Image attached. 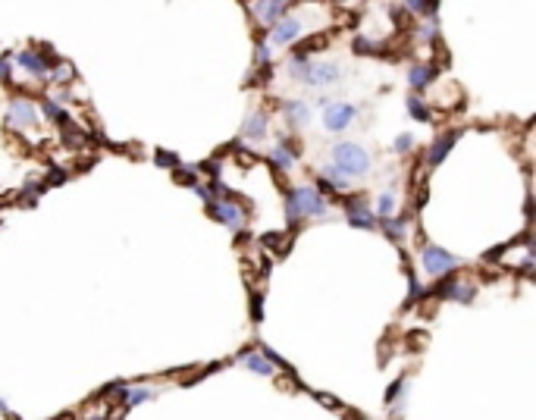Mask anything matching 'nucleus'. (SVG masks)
I'll return each instance as SVG.
<instances>
[{"label": "nucleus", "mask_w": 536, "mask_h": 420, "mask_svg": "<svg viewBox=\"0 0 536 420\" xmlns=\"http://www.w3.org/2000/svg\"><path fill=\"white\" fill-rule=\"evenodd\" d=\"M395 204H399L395 191H383V195H380V204H376V213H374V217H380V220L395 217Z\"/></svg>", "instance_id": "obj_22"}, {"label": "nucleus", "mask_w": 536, "mask_h": 420, "mask_svg": "<svg viewBox=\"0 0 536 420\" xmlns=\"http://www.w3.org/2000/svg\"><path fill=\"white\" fill-rule=\"evenodd\" d=\"M408 110H411V116H417L421 122H430V120H433V110H430L427 104H423L417 95H411V97H408Z\"/></svg>", "instance_id": "obj_23"}, {"label": "nucleus", "mask_w": 536, "mask_h": 420, "mask_svg": "<svg viewBox=\"0 0 536 420\" xmlns=\"http://www.w3.org/2000/svg\"><path fill=\"white\" fill-rule=\"evenodd\" d=\"M436 73H439V66H433V63H417V66L408 69V82H411V88L423 91L436 79Z\"/></svg>", "instance_id": "obj_13"}, {"label": "nucleus", "mask_w": 536, "mask_h": 420, "mask_svg": "<svg viewBox=\"0 0 536 420\" xmlns=\"http://www.w3.org/2000/svg\"><path fill=\"white\" fill-rule=\"evenodd\" d=\"M245 138H264L267 135V116L264 113H251L245 120V129H242Z\"/></svg>", "instance_id": "obj_18"}, {"label": "nucleus", "mask_w": 536, "mask_h": 420, "mask_svg": "<svg viewBox=\"0 0 536 420\" xmlns=\"http://www.w3.org/2000/svg\"><path fill=\"white\" fill-rule=\"evenodd\" d=\"M285 3H251V13H258L260 22H267V26H276L279 19L285 16Z\"/></svg>", "instance_id": "obj_14"}, {"label": "nucleus", "mask_w": 536, "mask_h": 420, "mask_svg": "<svg viewBox=\"0 0 536 420\" xmlns=\"http://www.w3.org/2000/svg\"><path fill=\"white\" fill-rule=\"evenodd\" d=\"M317 399H320V401H323V405H326V408H336V411H339V408H342V405H339V401H336V399H329V395H320V392H317Z\"/></svg>", "instance_id": "obj_34"}, {"label": "nucleus", "mask_w": 536, "mask_h": 420, "mask_svg": "<svg viewBox=\"0 0 536 420\" xmlns=\"http://www.w3.org/2000/svg\"><path fill=\"white\" fill-rule=\"evenodd\" d=\"M461 138V132H446V135H439L433 144H430V154H427V163L430 166H439L442 160H446V154L452 148H455V142Z\"/></svg>", "instance_id": "obj_12"}, {"label": "nucleus", "mask_w": 536, "mask_h": 420, "mask_svg": "<svg viewBox=\"0 0 536 420\" xmlns=\"http://www.w3.org/2000/svg\"><path fill=\"white\" fill-rule=\"evenodd\" d=\"M38 113H44L48 120H57V122H66V113H63V107L57 101H41V110Z\"/></svg>", "instance_id": "obj_25"}, {"label": "nucleus", "mask_w": 536, "mask_h": 420, "mask_svg": "<svg viewBox=\"0 0 536 420\" xmlns=\"http://www.w3.org/2000/svg\"><path fill=\"white\" fill-rule=\"evenodd\" d=\"M10 73H13V63H10V57H0V79H10Z\"/></svg>", "instance_id": "obj_32"}, {"label": "nucleus", "mask_w": 536, "mask_h": 420, "mask_svg": "<svg viewBox=\"0 0 536 420\" xmlns=\"http://www.w3.org/2000/svg\"><path fill=\"white\" fill-rule=\"evenodd\" d=\"M148 399H154V389H151V386H138V389H129V392H126V408H132V405H142V401H148Z\"/></svg>", "instance_id": "obj_24"}, {"label": "nucleus", "mask_w": 536, "mask_h": 420, "mask_svg": "<svg viewBox=\"0 0 536 420\" xmlns=\"http://www.w3.org/2000/svg\"><path fill=\"white\" fill-rule=\"evenodd\" d=\"M273 163H276V170H292L295 163H298V151L283 138V142L276 144V151H273Z\"/></svg>", "instance_id": "obj_15"}, {"label": "nucleus", "mask_w": 536, "mask_h": 420, "mask_svg": "<svg viewBox=\"0 0 536 420\" xmlns=\"http://www.w3.org/2000/svg\"><path fill=\"white\" fill-rule=\"evenodd\" d=\"M458 267H461V260H458L455 254H448L446 248H439V245H427V248H423V270H427L430 276L446 279V276H452Z\"/></svg>", "instance_id": "obj_2"}, {"label": "nucleus", "mask_w": 536, "mask_h": 420, "mask_svg": "<svg viewBox=\"0 0 536 420\" xmlns=\"http://www.w3.org/2000/svg\"><path fill=\"white\" fill-rule=\"evenodd\" d=\"M289 195H292V201H295V207H298L301 220H305V217H326V213H329V204L317 195V189H292Z\"/></svg>", "instance_id": "obj_5"}, {"label": "nucleus", "mask_w": 536, "mask_h": 420, "mask_svg": "<svg viewBox=\"0 0 536 420\" xmlns=\"http://www.w3.org/2000/svg\"><path fill=\"white\" fill-rule=\"evenodd\" d=\"M405 386H408V376L395 380L392 386H389V392H386V401H395V399H399V395H401V389H405Z\"/></svg>", "instance_id": "obj_30"}, {"label": "nucleus", "mask_w": 536, "mask_h": 420, "mask_svg": "<svg viewBox=\"0 0 536 420\" xmlns=\"http://www.w3.org/2000/svg\"><path fill=\"white\" fill-rule=\"evenodd\" d=\"M433 298H452V301H461V305H470L477 298V285L446 276L439 279V285H433Z\"/></svg>", "instance_id": "obj_4"}, {"label": "nucleus", "mask_w": 536, "mask_h": 420, "mask_svg": "<svg viewBox=\"0 0 536 420\" xmlns=\"http://www.w3.org/2000/svg\"><path fill=\"white\" fill-rule=\"evenodd\" d=\"M38 107H35L32 101H10L7 107V126H13V129H32L35 122H38Z\"/></svg>", "instance_id": "obj_6"}, {"label": "nucleus", "mask_w": 536, "mask_h": 420, "mask_svg": "<svg viewBox=\"0 0 536 420\" xmlns=\"http://www.w3.org/2000/svg\"><path fill=\"white\" fill-rule=\"evenodd\" d=\"M354 116H358V107H352V104H345V101H326L320 122H323L326 132H345L348 126L354 122Z\"/></svg>", "instance_id": "obj_3"}, {"label": "nucleus", "mask_w": 536, "mask_h": 420, "mask_svg": "<svg viewBox=\"0 0 536 420\" xmlns=\"http://www.w3.org/2000/svg\"><path fill=\"white\" fill-rule=\"evenodd\" d=\"M408 226H411V220H408V217H389V220H383V229H386V236H392L395 242H401V238H405Z\"/></svg>", "instance_id": "obj_20"}, {"label": "nucleus", "mask_w": 536, "mask_h": 420, "mask_svg": "<svg viewBox=\"0 0 536 420\" xmlns=\"http://www.w3.org/2000/svg\"><path fill=\"white\" fill-rule=\"evenodd\" d=\"M0 414H7V405H3V401H0Z\"/></svg>", "instance_id": "obj_39"}, {"label": "nucleus", "mask_w": 536, "mask_h": 420, "mask_svg": "<svg viewBox=\"0 0 536 420\" xmlns=\"http://www.w3.org/2000/svg\"><path fill=\"white\" fill-rule=\"evenodd\" d=\"M157 163H166V166H179V160L173 154H163V151H157Z\"/></svg>", "instance_id": "obj_33"}, {"label": "nucleus", "mask_w": 536, "mask_h": 420, "mask_svg": "<svg viewBox=\"0 0 536 420\" xmlns=\"http://www.w3.org/2000/svg\"><path fill=\"white\" fill-rule=\"evenodd\" d=\"M242 364L248 367L251 373H260V376H273V364L264 358L260 352H251V354H242Z\"/></svg>", "instance_id": "obj_17"}, {"label": "nucleus", "mask_w": 536, "mask_h": 420, "mask_svg": "<svg viewBox=\"0 0 536 420\" xmlns=\"http://www.w3.org/2000/svg\"><path fill=\"white\" fill-rule=\"evenodd\" d=\"M436 32H439V22H436V16H430V22L421 28V32H417V38H421V41H433Z\"/></svg>", "instance_id": "obj_28"}, {"label": "nucleus", "mask_w": 536, "mask_h": 420, "mask_svg": "<svg viewBox=\"0 0 536 420\" xmlns=\"http://www.w3.org/2000/svg\"><path fill=\"white\" fill-rule=\"evenodd\" d=\"M285 69H289V75H292V79L305 82L307 75H311L314 63H311V57H305V54H292V60L285 63Z\"/></svg>", "instance_id": "obj_16"}, {"label": "nucleus", "mask_w": 536, "mask_h": 420, "mask_svg": "<svg viewBox=\"0 0 536 420\" xmlns=\"http://www.w3.org/2000/svg\"><path fill=\"white\" fill-rule=\"evenodd\" d=\"M254 60H258L260 66H267V63H270V48H267V44H258V50H254Z\"/></svg>", "instance_id": "obj_31"}, {"label": "nucleus", "mask_w": 536, "mask_h": 420, "mask_svg": "<svg viewBox=\"0 0 536 420\" xmlns=\"http://www.w3.org/2000/svg\"><path fill=\"white\" fill-rule=\"evenodd\" d=\"M395 151H399V154H408V151H414V135H399V142H395Z\"/></svg>", "instance_id": "obj_29"}, {"label": "nucleus", "mask_w": 536, "mask_h": 420, "mask_svg": "<svg viewBox=\"0 0 536 420\" xmlns=\"http://www.w3.org/2000/svg\"><path fill=\"white\" fill-rule=\"evenodd\" d=\"M211 213L223 226H229V229H236V232L245 226V207H242V204H236L232 198H226V201H213L211 204Z\"/></svg>", "instance_id": "obj_7"}, {"label": "nucleus", "mask_w": 536, "mask_h": 420, "mask_svg": "<svg viewBox=\"0 0 536 420\" xmlns=\"http://www.w3.org/2000/svg\"><path fill=\"white\" fill-rule=\"evenodd\" d=\"M285 116H289L295 126H301V122H307V116H311V107H307L305 101H285Z\"/></svg>", "instance_id": "obj_21"}, {"label": "nucleus", "mask_w": 536, "mask_h": 420, "mask_svg": "<svg viewBox=\"0 0 536 420\" xmlns=\"http://www.w3.org/2000/svg\"><path fill=\"white\" fill-rule=\"evenodd\" d=\"M345 207H348V223H352V226H361V229H376V220H374V213L367 210L364 195H352L345 201Z\"/></svg>", "instance_id": "obj_9"}, {"label": "nucleus", "mask_w": 536, "mask_h": 420, "mask_svg": "<svg viewBox=\"0 0 536 420\" xmlns=\"http://www.w3.org/2000/svg\"><path fill=\"white\" fill-rule=\"evenodd\" d=\"M88 420H107V417H104V414H95V417H88Z\"/></svg>", "instance_id": "obj_38"}, {"label": "nucleus", "mask_w": 536, "mask_h": 420, "mask_svg": "<svg viewBox=\"0 0 536 420\" xmlns=\"http://www.w3.org/2000/svg\"><path fill=\"white\" fill-rule=\"evenodd\" d=\"M298 35H301V19H298V16H283V19L273 26L270 41H273V44H292Z\"/></svg>", "instance_id": "obj_11"}, {"label": "nucleus", "mask_w": 536, "mask_h": 420, "mask_svg": "<svg viewBox=\"0 0 536 420\" xmlns=\"http://www.w3.org/2000/svg\"><path fill=\"white\" fill-rule=\"evenodd\" d=\"M323 182L329 185L333 191H345L348 185H352V179H348V176H342V173L336 170L333 163H326V166H323Z\"/></svg>", "instance_id": "obj_19"}, {"label": "nucleus", "mask_w": 536, "mask_h": 420, "mask_svg": "<svg viewBox=\"0 0 536 420\" xmlns=\"http://www.w3.org/2000/svg\"><path fill=\"white\" fill-rule=\"evenodd\" d=\"M57 420H73V414H60V417H57Z\"/></svg>", "instance_id": "obj_37"}, {"label": "nucleus", "mask_w": 536, "mask_h": 420, "mask_svg": "<svg viewBox=\"0 0 536 420\" xmlns=\"http://www.w3.org/2000/svg\"><path fill=\"white\" fill-rule=\"evenodd\" d=\"M423 204H427V189L417 191V207H423Z\"/></svg>", "instance_id": "obj_36"}, {"label": "nucleus", "mask_w": 536, "mask_h": 420, "mask_svg": "<svg viewBox=\"0 0 536 420\" xmlns=\"http://www.w3.org/2000/svg\"><path fill=\"white\" fill-rule=\"evenodd\" d=\"M354 50L358 54H383V44H376L374 38H358L354 41Z\"/></svg>", "instance_id": "obj_26"}, {"label": "nucleus", "mask_w": 536, "mask_h": 420, "mask_svg": "<svg viewBox=\"0 0 536 420\" xmlns=\"http://www.w3.org/2000/svg\"><path fill=\"white\" fill-rule=\"evenodd\" d=\"M329 154H333V166L348 179L370 176V170H374V157H370V151L361 148L358 142H339V144H333Z\"/></svg>", "instance_id": "obj_1"}, {"label": "nucleus", "mask_w": 536, "mask_h": 420, "mask_svg": "<svg viewBox=\"0 0 536 420\" xmlns=\"http://www.w3.org/2000/svg\"><path fill=\"white\" fill-rule=\"evenodd\" d=\"M423 295V289H421V283H417L414 276H411V298H421Z\"/></svg>", "instance_id": "obj_35"}, {"label": "nucleus", "mask_w": 536, "mask_h": 420, "mask_svg": "<svg viewBox=\"0 0 536 420\" xmlns=\"http://www.w3.org/2000/svg\"><path fill=\"white\" fill-rule=\"evenodd\" d=\"M44 54H50V48L48 44H44V48L41 50H22L19 57H16V63H19L22 69H26V73H32V75H48L50 73V63L44 60Z\"/></svg>", "instance_id": "obj_10"}, {"label": "nucleus", "mask_w": 536, "mask_h": 420, "mask_svg": "<svg viewBox=\"0 0 536 420\" xmlns=\"http://www.w3.org/2000/svg\"><path fill=\"white\" fill-rule=\"evenodd\" d=\"M345 75V66L342 63H314L311 75H307V85L311 88H326V85H336V82Z\"/></svg>", "instance_id": "obj_8"}, {"label": "nucleus", "mask_w": 536, "mask_h": 420, "mask_svg": "<svg viewBox=\"0 0 536 420\" xmlns=\"http://www.w3.org/2000/svg\"><path fill=\"white\" fill-rule=\"evenodd\" d=\"M50 75H54L57 82H69L73 79V66H69V63H57V66H50Z\"/></svg>", "instance_id": "obj_27"}]
</instances>
